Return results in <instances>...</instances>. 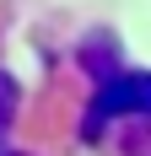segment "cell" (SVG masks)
I'll return each instance as SVG.
<instances>
[{
	"label": "cell",
	"instance_id": "cell-1",
	"mask_svg": "<svg viewBox=\"0 0 151 156\" xmlns=\"http://www.w3.org/2000/svg\"><path fill=\"white\" fill-rule=\"evenodd\" d=\"M124 113L151 119V76L146 70H113V76L97 81V92L87 102V119H81V140H103V129Z\"/></svg>",
	"mask_w": 151,
	"mask_h": 156
},
{
	"label": "cell",
	"instance_id": "cell-2",
	"mask_svg": "<svg viewBox=\"0 0 151 156\" xmlns=\"http://www.w3.org/2000/svg\"><path fill=\"white\" fill-rule=\"evenodd\" d=\"M16 108H22V92H16V81L0 70V140H6V129L16 124Z\"/></svg>",
	"mask_w": 151,
	"mask_h": 156
}]
</instances>
